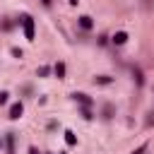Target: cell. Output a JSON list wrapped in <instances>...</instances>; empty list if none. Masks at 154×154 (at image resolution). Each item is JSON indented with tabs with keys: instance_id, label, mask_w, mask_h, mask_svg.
I'll list each match as a JSON object with an SVG mask.
<instances>
[{
	"instance_id": "277c9868",
	"label": "cell",
	"mask_w": 154,
	"mask_h": 154,
	"mask_svg": "<svg viewBox=\"0 0 154 154\" xmlns=\"http://www.w3.org/2000/svg\"><path fill=\"white\" fill-rule=\"evenodd\" d=\"M72 96H75V99H77L79 103H84V106H89V103H91V99H89L87 94H72Z\"/></svg>"
},
{
	"instance_id": "ba28073f",
	"label": "cell",
	"mask_w": 154,
	"mask_h": 154,
	"mask_svg": "<svg viewBox=\"0 0 154 154\" xmlns=\"http://www.w3.org/2000/svg\"><path fill=\"white\" fill-rule=\"evenodd\" d=\"M55 75H58V77H63V75H65V65H63V63H58V65H55Z\"/></svg>"
},
{
	"instance_id": "6da1fadb",
	"label": "cell",
	"mask_w": 154,
	"mask_h": 154,
	"mask_svg": "<svg viewBox=\"0 0 154 154\" xmlns=\"http://www.w3.org/2000/svg\"><path fill=\"white\" fill-rule=\"evenodd\" d=\"M22 26H24V36H26L29 41H34V19H31L29 14L22 17Z\"/></svg>"
},
{
	"instance_id": "8992f818",
	"label": "cell",
	"mask_w": 154,
	"mask_h": 154,
	"mask_svg": "<svg viewBox=\"0 0 154 154\" xmlns=\"http://www.w3.org/2000/svg\"><path fill=\"white\" fill-rule=\"evenodd\" d=\"M7 152H10V154H14V135H12V132L7 135Z\"/></svg>"
},
{
	"instance_id": "52a82bcc",
	"label": "cell",
	"mask_w": 154,
	"mask_h": 154,
	"mask_svg": "<svg viewBox=\"0 0 154 154\" xmlns=\"http://www.w3.org/2000/svg\"><path fill=\"white\" fill-rule=\"evenodd\" d=\"M65 142H67V144H75V142H77L75 132H70V130H67V132H65Z\"/></svg>"
},
{
	"instance_id": "8fae6325",
	"label": "cell",
	"mask_w": 154,
	"mask_h": 154,
	"mask_svg": "<svg viewBox=\"0 0 154 154\" xmlns=\"http://www.w3.org/2000/svg\"><path fill=\"white\" fill-rule=\"evenodd\" d=\"M41 2H43V5H46V7H48V5H51V2H53V0H41Z\"/></svg>"
},
{
	"instance_id": "3957f363",
	"label": "cell",
	"mask_w": 154,
	"mask_h": 154,
	"mask_svg": "<svg viewBox=\"0 0 154 154\" xmlns=\"http://www.w3.org/2000/svg\"><path fill=\"white\" fill-rule=\"evenodd\" d=\"M125 41H128V34H125V31H118V34L113 36V43H118V46L125 43Z\"/></svg>"
},
{
	"instance_id": "9c48e42d",
	"label": "cell",
	"mask_w": 154,
	"mask_h": 154,
	"mask_svg": "<svg viewBox=\"0 0 154 154\" xmlns=\"http://www.w3.org/2000/svg\"><path fill=\"white\" fill-rule=\"evenodd\" d=\"M96 82H99V84H108V82H111V79H108V77H106V75H101V77H96Z\"/></svg>"
},
{
	"instance_id": "7c38bea8",
	"label": "cell",
	"mask_w": 154,
	"mask_h": 154,
	"mask_svg": "<svg viewBox=\"0 0 154 154\" xmlns=\"http://www.w3.org/2000/svg\"><path fill=\"white\" fill-rule=\"evenodd\" d=\"M31 154H38V152H36V149H34V147H31Z\"/></svg>"
},
{
	"instance_id": "5b68a950",
	"label": "cell",
	"mask_w": 154,
	"mask_h": 154,
	"mask_svg": "<svg viewBox=\"0 0 154 154\" xmlns=\"http://www.w3.org/2000/svg\"><path fill=\"white\" fill-rule=\"evenodd\" d=\"M79 24H82V29H89V26H91V17L82 14V17H79Z\"/></svg>"
},
{
	"instance_id": "7a4b0ae2",
	"label": "cell",
	"mask_w": 154,
	"mask_h": 154,
	"mask_svg": "<svg viewBox=\"0 0 154 154\" xmlns=\"http://www.w3.org/2000/svg\"><path fill=\"white\" fill-rule=\"evenodd\" d=\"M22 111H24V108H22V103H19V101H17V103H12V106H10V118H12V120H14V118H19V116H22Z\"/></svg>"
},
{
	"instance_id": "30bf717a",
	"label": "cell",
	"mask_w": 154,
	"mask_h": 154,
	"mask_svg": "<svg viewBox=\"0 0 154 154\" xmlns=\"http://www.w3.org/2000/svg\"><path fill=\"white\" fill-rule=\"evenodd\" d=\"M7 101V91H0V103H5Z\"/></svg>"
},
{
	"instance_id": "4fadbf2b",
	"label": "cell",
	"mask_w": 154,
	"mask_h": 154,
	"mask_svg": "<svg viewBox=\"0 0 154 154\" xmlns=\"http://www.w3.org/2000/svg\"><path fill=\"white\" fill-rule=\"evenodd\" d=\"M70 2H72V5H77V0H70Z\"/></svg>"
}]
</instances>
